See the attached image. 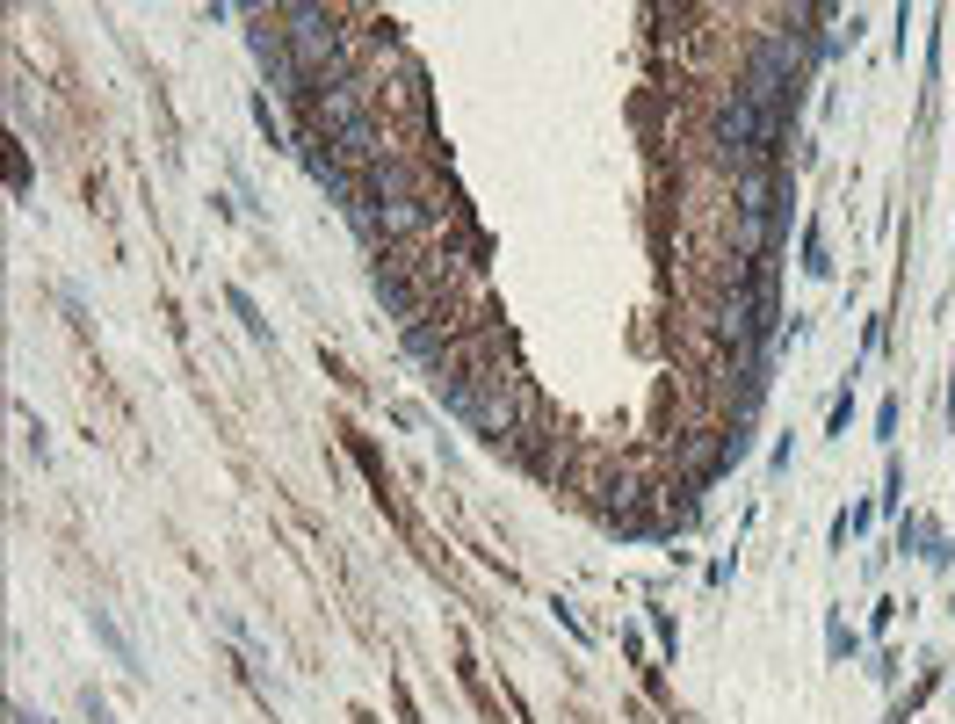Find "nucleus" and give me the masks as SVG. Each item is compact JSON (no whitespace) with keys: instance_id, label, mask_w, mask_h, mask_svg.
Here are the masks:
<instances>
[{"instance_id":"1","label":"nucleus","mask_w":955,"mask_h":724,"mask_svg":"<svg viewBox=\"0 0 955 724\" xmlns=\"http://www.w3.org/2000/svg\"><path fill=\"white\" fill-rule=\"evenodd\" d=\"M87 623H95V638H102V645H109V652L123 659V667H131V645H123V630H116V623H109L102 609H95V616H87Z\"/></svg>"},{"instance_id":"3","label":"nucleus","mask_w":955,"mask_h":724,"mask_svg":"<svg viewBox=\"0 0 955 724\" xmlns=\"http://www.w3.org/2000/svg\"><path fill=\"white\" fill-rule=\"evenodd\" d=\"M87 717H95V724H109V703L95 696V688H87Z\"/></svg>"},{"instance_id":"2","label":"nucleus","mask_w":955,"mask_h":724,"mask_svg":"<svg viewBox=\"0 0 955 724\" xmlns=\"http://www.w3.org/2000/svg\"><path fill=\"white\" fill-rule=\"evenodd\" d=\"M225 297H232V312H239V319H246V326H254V334H268V319H261V312H254V297H246V290H225Z\"/></svg>"},{"instance_id":"4","label":"nucleus","mask_w":955,"mask_h":724,"mask_svg":"<svg viewBox=\"0 0 955 724\" xmlns=\"http://www.w3.org/2000/svg\"><path fill=\"white\" fill-rule=\"evenodd\" d=\"M948 420H955V384H948Z\"/></svg>"}]
</instances>
